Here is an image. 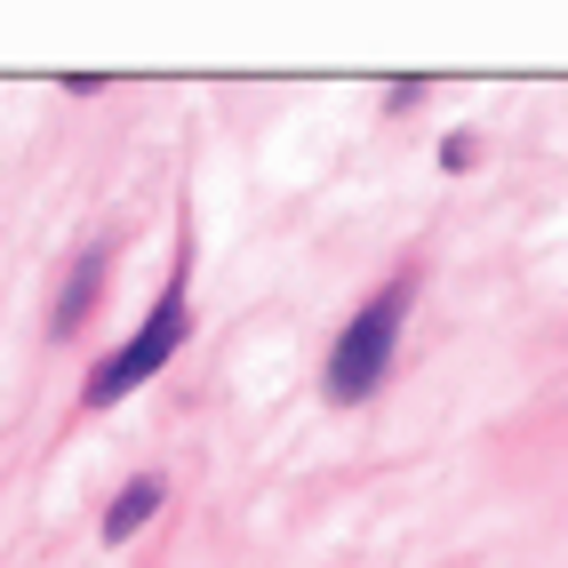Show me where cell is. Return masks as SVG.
Segmentation results:
<instances>
[{"mask_svg": "<svg viewBox=\"0 0 568 568\" xmlns=\"http://www.w3.org/2000/svg\"><path fill=\"white\" fill-rule=\"evenodd\" d=\"M97 288H104V248H89L81 264H72V288H64V305H57V328H81L89 305H97Z\"/></svg>", "mask_w": 568, "mask_h": 568, "instance_id": "4", "label": "cell"}, {"mask_svg": "<svg viewBox=\"0 0 568 568\" xmlns=\"http://www.w3.org/2000/svg\"><path fill=\"white\" fill-rule=\"evenodd\" d=\"M161 505H169V480H161V473H144V480H129L121 497L104 505V545H121V537H136V528L153 520Z\"/></svg>", "mask_w": 568, "mask_h": 568, "instance_id": "3", "label": "cell"}, {"mask_svg": "<svg viewBox=\"0 0 568 568\" xmlns=\"http://www.w3.org/2000/svg\"><path fill=\"white\" fill-rule=\"evenodd\" d=\"M408 296H416V273H393L345 321V336H336V353H328V400H368L376 385H385L393 345H400V321H408Z\"/></svg>", "mask_w": 568, "mask_h": 568, "instance_id": "1", "label": "cell"}, {"mask_svg": "<svg viewBox=\"0 0 568 568\" xmlns=\"http://www.w3.org/2000/svg\"><path fill=\"white\" fill-rule=\"evenodd\" d=\"M184 328H193V305H184V273L161 288V305L144 313V328L129 336L121 353H104L97 368H89V385H81V400L89 408H112L121 393H136V385H153V376L176 361V345H184Z\"/></svg>", "mask_w": 568, "mask_h": 568, "instance_id": "2", "label": "cell"}]
</instances>
